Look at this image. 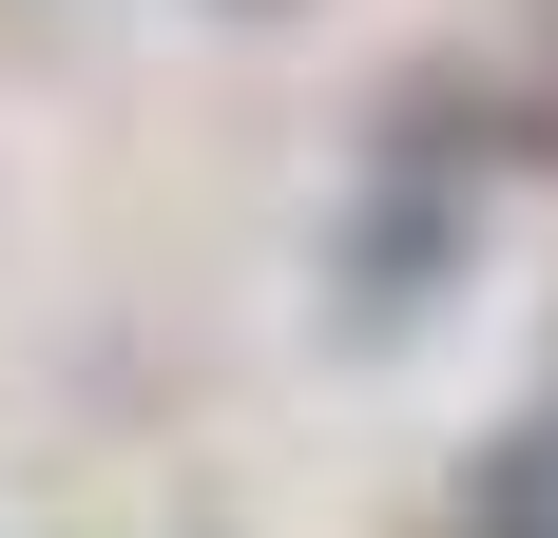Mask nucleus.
<instances>
[{
    "instance_id": "1",
    "label": "nucleus",
    "mask_w": 558,
    "mask_h": 538,
    "mask_svg": "<svg viewBox=\"0 0 558 538\" xmlns=\"http://www.w3.org/2000/svg\"><path fill=\"white\" fill-rule=\"evenodd\" d=\"M482 538H558V404L482 442Z\"/></svg>"
}]
</instances>
